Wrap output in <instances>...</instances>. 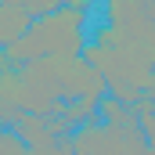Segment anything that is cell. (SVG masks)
<instances>
[{
	"mask_svg": "<svg viewBox=\"0 0 155 155\" xmlns=\"http://www.w3.org/2000/svg\"><path fill=\"white\" fill-rule=\"evenodd\" d=\"M29 116H61L76 97H105V79L83 58H40L15 69Z\"/></svg>",
	"mask_w": 155,
	"mask_h": 155,
	"instance_id": "obj_1",
	"label": "cell"
},
{
	"mask_svg": "<svg viewBox=\"0 0 155 155\" xmlns=\"http://www.w3.org/2000/svg\"><path fill=\"white\" fill-rule=\"evenodd\" d=\"M87 18H90V11L61 4L58 11H51L43 18H33V25L15 43H7L4 51L15 61V69L25 65V61H40V58H79V51L87 43V36H83Z\"/></svg>",
	"mask_w": 155,
	"mask_h": 155,
	"instance_id": "obj_2",
	"label": "cell"
},
{
	"mask_svg": "<svg viewBox=\"0 0 155 155\" xmlns=\"http://www.w3.org/2000/svg\"><path fill=\"white\" fill-rule=\"evenodd\" d=\"M79 58L90 69H97V76L105 79V94L116 97V101H123V105H134L144 94H155L152 65H141L137 58H130L123 51H112V47H101V43L87 40L83 51H79Z\"/></svg>",
	"mask_w": 155,
	"mask_h": 155,
	"instance_id": "obj_3",
	"label": "cell"
},
{
	"mask_svg": "<svg viewBox=\"0 0 155 155\" xmlns=\"http://www.w3.org/2000/svg\"><path fill=\"white\" fill-rule=\"evenodd\" d=\"M72 155H155V144L148 137L126 123V126H105V123H83L69 134Z\"/></svg>",
	"mask_w": 155,
	"mask_h": 155,
	"instance_id": "obj_4",
	"label": "cell"
},
{
	"mask_svg": "<svg viewBox=\"0 0 155 155\" xmlns=\"http://www.w3.org/2000/svg\"><path fill=\"white\" fill-rule=\"evenodd\" d=\"M105 25L141 40V43H155L152 11H144L137 0H105Z\"/></svg>",
	"mask_w": 155,
	"mask_h": 155,
	"instance_id": "obj_5",
	"label": "cell"
},
{
	"mask_svg": "<svg viewBox=\"0 0 155 155\" xmlns=\"http://www.w3.org/2000/svg\"><path fill=\"white\" fill-rule=\"evenodd\" d=\"M94 43L112 47V51H123V54L137 58L141 65H152L155 61V43H141V40H134V36H126V33H119V29H112V25H97Z\"/></svg>",
	"mask_w": 155,
	"mask_h": 155,
	"instance_id": "obj_6",
	"label": "cell"
},
{
	"mask_svg": "<svg viewBox=\"0 0 155 155\" xmlns=\"http://www.w3.org/2000/svg\"><path fill=\"white\" fill-rule=\"evenodd\" d=\"M22 116H29V112H25V105H22V90H18L15 69H11V72H0V126L11 130Z\"/></svg>",
	"mask_w": 155,
	"mask_h": 155,
	"instance_id": "obj_7",
	"label": "cell"
},
{
	"mask_svg": "<svg viewBox=\"0 0 155 155\" xmlns=\"http://www.w3.org/2000/svg\"><path fill=\"white\" fill-rule=\"evenodd\" d=\"M29 25H33V18H29L25 11H18V7H7V4H0V47L15 43V40L22 36V33H25Z\"/></svg>",
	"mask_w": 155,
	"mask_h": 155,
	"instance_id": "obj_8",
	"label": "cell"
},
{
	"mask_svg": "<svg viewBox=\"0 0 155 155\" xmlns=\"http://www.w3.org/2000/svg\"><path fill=\"white\" fill-rule=\"evenodd\" d=\"M0 4H7V7H18V11H25L29 18H43V15L58 11L61 4H69V0H0Z\"/></svg>",
	"mask_w": 155,
	"mask_h": 155,
	"instance_id": "obj_9",
	"label": "cell"
},
{
	"mask_svg": "<svg viewBox=\"0 0 155 155\" xmlns=\"http://www.w3.org/2000/svg\"><path fill=\"white\" fill-rule=\"evenodd\" d=\"M0 155H29V148L22 144V137L7 126H0Z\"/></svg>",
	"mask_w": 155,
	"mask_h": 155,
	"instance_id": "obj_10",
	"label": "cell"
},
{
	"mask_svg": "<svg viewBox=\"0 0 155 155\" xmlns=\"http://www.w3.org/2000/svg\"><path fill=\"white\" fill-rule=\"evenodd\" d=\"M29 155H72V148H69V137H65L58 144H47V148H29Z\"/></svg>",
	"mask_w": 155,
	"mask_h": 155,
	"instance_id": "obj_11",
	"label": "cell"
},
{
	"mask_svg": "<svg viewBox=\"0 0 155 155\" xmlns=\"http://www.w3.org/2000/svg\"><path fill=\"white\" fill-rule=\"evenodd\" d=\"M11 69H15V61H11V58H7V51L0 47V72H11Z\"/></svg>",
	"mask_w": 155,
	"mask_h": 155,
	"instance_id": "obj_12",
	"label": "cell"
},
{
	"mask_svg": "<svg viewBox=\"0 0 155 155\" xmlns=\"http://www.w3.org/2000/svg\"><path fill=\"white\" fill-rule=\"evenodd\" d=\"M137 4H141L144 11H152V15H155V0H137Z\"/></svg>",
	"mask_w": 155,
	"mask_h": 155,
	"instance_id": "obj_13",
	"label": "cell"
}]
</instances>
